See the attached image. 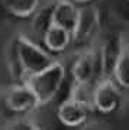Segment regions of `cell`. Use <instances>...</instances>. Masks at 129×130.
Masks as SVG:
<instances>
[{
  "label": "cell",
  "instance_id": "52a82bcc",
  "mask_svg": "<svg viewBox=\"0 0 129 130\" xmlns=\"http://www.w3.org/2000/svg\"><path fill=\"white\" fill-rule=\"evenodd\" d=\"M101 26V18L97 6H84L80 7L79 20L73 30V45H93L92 41L96 38Z\"/></svg>",
  "mask_w": 129,
  "mask_h": 130
},
{
  "label": "cell",
  "instance_id": "5b68a950",
  "mask_svg": "<svg viewBox=\"0 0 129 130\" xmlns=\"http://www.w3.org/2000/svg\"><path fill=\"white\" fill-rule=\"evenodd\" d=\"M3 104L10 113L18 116H28L42 107L36 94L25 81L6 90L3 94Z\"/></svg>",
  "mask_w": 129,
  "mask_h": 130
},
{
  "label": "cell",
  "instance_id": "4fadbf2b",
  "mask_svg": "<svg viewBox=\"0 0 129 130\" xmlns=\"http://www.w3.org/2000/svg\"><path fill=\"white\" fill-rule=\"evenodd\" d=\"M5 130H41V127L29 117H18L5 126Z\"/></svg>",
  "mask_w": 129,
  "mask_h": 130
},
{
  "label": "cell",
  "instance_id": "277c9868",
  "mask_svg": "<svg viewBox=\"0 0 129 130\" xmlns=\"http://www.w3.org/2000/svg\"><path fill=\"white\" fill-rule=\"evenodd\" d=\"M123 90L110 78L105 77L92 90V107L100 114H115L123 104Z\"/></svg>",
  "mask_w": 129,
  "mask_h": 130
},
{
  "label": "cell",
  "instance_id": "8fae6325",
  "mask_svg": "<svg viewBox=\"0 0 129 130\" xmlns=\"http://www.w3.org/2000/svg\"><path fill=\"white\" fill-rule=\"evenodd\" d=\"M0 5L15 18L29 19L36 14L42 6V0H0Z\"/></svg>",
  "mask_w": 129,
  "mask_h": 130
},
{
  "label": "cell",
  "instance_id": "7c38bea8",
  "mask_svg": "<svg viewBox=\"0 0 129 130\" xmlns=\"http://www.w3.org/2000/svg\"><path fill=\"white\" fill-rule=\"evenodd\" d=\"M122 90H129V45L123 48L109 75Z\"/></svg>",
  "mask_w": 129,
  "mask_h": 130
},
{
  "label": "cell",
  "instance_id": "9a60e30c",
  "mask_svg": "<svg viewBox=\"0 0 129 130\" xmlns=\"http://www.w3.org/2000/svg\"><path fill=\"white\" fill-rule=\"evenodd\" d=\"M77 130H101V129L97 127V126H94V124H86V126H83L81 129H77Z\"/></svg>",
  "mask_w": 129,
  "mask_h": 130
},
{
  "label": "cell",
  "instance_id": "6da1fadb",
  "mask_svg": "<svg viewBox=\"0 0 129 130\" xmlns=\"http://www.w3.org/2000/svg\"><path fill=\"white\" fill-rule=\"evenodd\" d=\"M13 55L19 72L25 77V79L41 72L57 59L42 45L23 33L16 35L13 39Z\"/></svg>",
  "mask_w": 129,
  "mask_h": 130
},
{
  "label": "cell",
  "instance_id": "30bf717a",
  "mask_svg": "<svg viewBox=\"0 0 129 130\" xmlns=\"http://www.w3.org/2000/svg\"><path fill=\"white\" fill-rule=\"evenodd\" d=\"M99 46H100L101 56H103L105 74H106V77H109L116 59L119 58L120 52L126 46V41L120 33H113V35H109L107 38H105V41L99 43Z\"/></svg>",
  "mask_w": 129,
  "mask_h": 130
},
{
  "label": "cell",
  "instance_id": "ba28073f",
  "mask_svg": "<svg viewBox=\"0 0 129 130\" xmlns=\"http://www.w3.org/2000/svg\"><path fill=\"white\" fill-rule=\"evenodd\" d=\"M79 13L80 7L71 0H52L49 6V25H57L73 33Z\"/></svg>",
  "mask_w": 129,
  "mask_h": 130
},
{
  "label": "cell",
  "instance_id": "8992f818",
  "mask_svg": "<svg viewBox=\"0 0 129 130\" xmlns=\"http://www.w3.org/2000/svg\"><path fill=\"white\" fill-rule=\"evenodd\" d=\"M94 110L92 107V103L80 100V98L71 97L65 98L64 101L57 107V119L64 127L68 129H81L83 126L88 124L90 116Z\"/></svg>",
  "mask_w": 129,
  "mask_h": 130
},
{
  "label": "cell",
  "instance_id": "9c48e42d",
  "mask_svg": "<svg viewBox=\"0 0 129 130\" xmlns=\"http://www.w3.org/2000/svg\"><path fill=\"white\" fill-rule=\"evenodd\" d=\"M42 46L52 54H62L73 45V35L57 25H48L42 32Z\"/></svg>",
  "mask_w": 129,
  "mask_h": 130
},
{
  "label": "cell",
  "instance_id": "5bb4252c",
  "mask_svg": "<svg viewBox=\"0 0 129 130\" xmlns=\"http://www.w3.org/2000/svg\"><path fill=\"white\" fill-rule=\"evenodd\" d=\"M73 3L79 6V7H84V6H94L97 0H71Z\"/></svg>",
  "mask_w": 129,
  "mask_h": 130
},
{
  "label": "cell",
  "instance_id": "7a4b0ae2",
  "mask_svg": "<svg viewBox=\"0 0 129 130\" xmlns=\"http://www.w3.org/2000/svg\"><path fill=\"white\" fill-rule=\"evenodd\" d=\"M70 72L73 84L90 88H93L101 78H105L106 74L99 43H93L90 46L83 48L74 58Z\"/></svg>",
  "mask_w": 129,
  "mask_h": 130
},
{
  "label": "cell",
  "instance_id": "3957f363",
  "mask_svg": "<svg viewBox=\"0 0 129 130\" xmlns=\"http://www.w3.org/2000/svg\"><path fill=\"white\" fill-rule=\"evenodd\" d=\"M65 77H67V68H65L64 62L55 59L45 70L26 78L25 83L36 94L41 106H46L55 100V97L61 91Z\"/></svg>",
  "mask_w": 129,
  "mask_h": 130
}]
</instances>
